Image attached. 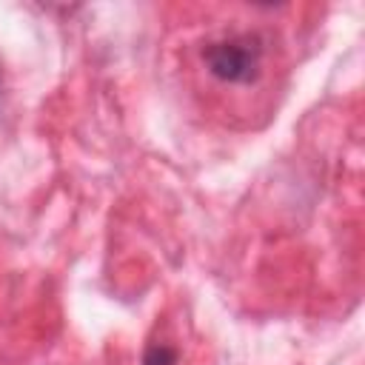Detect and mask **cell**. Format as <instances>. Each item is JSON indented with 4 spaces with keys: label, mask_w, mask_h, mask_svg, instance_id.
<instances>
[{
    "label": "cell",
    "mask_w": 365,
    "mask_h": 365,
    "mask_svg": "<svg viewBox=\"0 0 365 365\" xmlns=\"http://www.w3.org/2000/svg\"><path fill=\"white\" fill-rule=\"evenodd\" d=\"M208 74L228 86H251L262 71V43L251 34H231L214 40L202 51Z\"/></svg>",
    "instance_id": "obj_1"
},
{
    "label": "cell",
    "mask_w": 365,
    "mask_h": 365,
    "mask_svg": "<svg viewBox=\"0 0 365 365\" xmlns=\"http://www.w3.org/2000/svg\"><path fill=\"white\" fill-rule=\"evenodd\" d=\"M174 362H177V351L163 345V342L148 345L143 354V365H174Z\"/></svg>",
    "instance_id": "obj_2"
}]
</instances>
